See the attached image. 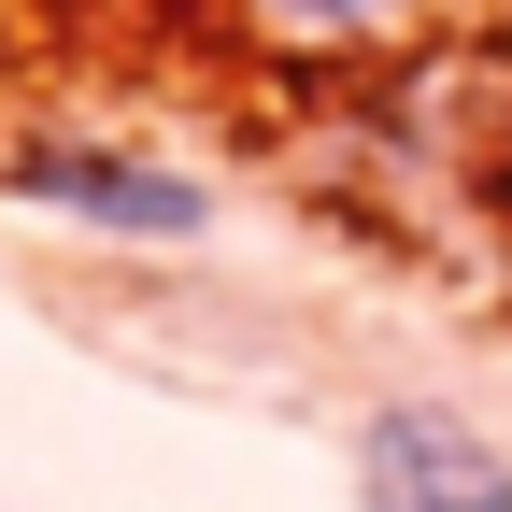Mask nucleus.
<instances>
[{
    "mask_svg": "<svg viewBox=\"0 0 512 512\" xmlns=\"http://www.w3.org/2000/svg\"><path fill=\"white\" fill-rule=\"evenodd\" d=\"M271 43H299V57H342V43H399L427 0H242Z\"/></svg>",
    "mask_w": 512,
    "mask_h": 512,
    "instance_id": "nucleus-3",
    "label": "nucleus"
},
{
    "mask_svg": "<svg viewBox=\"0 0 512 512\" xmlns=\"http://www.w3.org/2000/svg\"><path fill=\"white\" fill-rule=\"evenodd\" d=\"M356 512H512V456L456 399H370L356 413Z\"/></svg>",
    "mask_w": 512,
    "mask_h": 512,
    "instance_id": "nucleus-2",
    "label": "nucleus"
},
{
    "mask_svg": "<svg viewBox=\"0 0 512 512\" xmlns=\"http://www.w3.org/2000/svg\"><path fill=\"white\" fill-rule=\"evenodd\" d=\"M0 200L29 214H72L100 242H214V185L171 171L143 143H72V128H29V143H0Z\"/></svg>",
    "mask_w": 512,
    "mask_h": 512,
    "instance_id": "nucleus-1",
    "label": "nucleus"
}]
</instances>
